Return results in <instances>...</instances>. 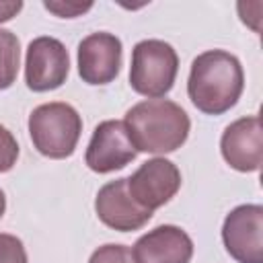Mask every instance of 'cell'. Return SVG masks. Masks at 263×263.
<instances>
[{"label":"cell","instance_id":"1","mask_svg":"<svg viewBox=\"0 0 263 263\" xmlns=\"http://www.w3.org/2000/svg\"><path fill=\"white\" fill-rule=\"evenodd\" d=\"M245 88V72L236 55L224 49H208L191 62L187 95L197 111L222 115L230 111Z\"/></svg>","mask_w":263,"mask_h":263},{"label":"cell","instance_id":"2","mask_svg":"<svg viewBox=\"0 0 263 263\" xmlns=\"http://www.w3.org/2000/svg\"><path fill=\"white\" fill-rule=\"evenodd\" d=\"M123 125L136 152L148 154L175 152L191 129L185 109L168 99H148L134 105L125 113Z\"/></svg>","mask_w":263,"mask_h":263},{"label":"cell","instance_id":"3","mask_svg":"<svg viewBox=\"0 0 263 263\" xmlns=\"http://www.w3.org/2000/svg\"><path fill=\"white\" fill-rule=\"evenodd\" d=\"M82 134V117L68 103H43L29 115V136L39 154L68 158L74 154Z\"/></svg>","mask_w":263,"mask_h":263},{"label":"cell","instance_id":"4","mask_svg":"<svg viewBox=\"0 0 263 263\" xmlns=\"http://www.w3.org/2000/svg\"><path fill=\"white\" fill-rule=\"evenodd\" d=\"M179 55L175 47L160 39H144L132 49L129 84L148 99L164 97L177 78Z\"/></svg>","mask_w":263,"mask_h":263},{"label":"cell","instance_id":"5","mask_svg":"<svg viewBox=\"0 0 263 263\" xmlns=\"http://www.w3.org/2000/svg\"><path fill=\"white\" fill-rule=\"evenodd\" d=\"M222 242L236 263H263V208L242 203L222 224Z\"/></svg>","mask_w":263,"mask_h":263},{"label":"cell","instance_id":"6","mask_svg":"<svg viewBox=\"0 0 263 263\" xmlns=\"http://www.w3.org/2000/svg\"><path fill=\"white\" fill-rule=\"evenodd\" d=\"M70 72V55L55 37H35L27 47L25 82L33 92L60 88Z\"/></svg>","mask_w":263,"mask_h":263},{"label":"cell","instance_id":"7","mask_svg":"<svg viewBox=\"0 0 263 263\" xmlns=\"http://www.w3.org/2000/svg\"><path fill=\"white\" fill-rule=\"evenodd\" d=\"M127 191L134 201L150 212L171 201L181 189V173L175 162L156 156L140 164V168L125 177Z\"/></svg>","mask_w":263,"mask_h":263},{"label":"cell","instance_id":"8","mask_svg":"<svg viewBox=\"0 0 263 263\" xmlns=\"http://www.w3.org/2000/svg\"><path fill=\"white\" fill-rule=\"evenodd\" d=\"M136 154L138 152L125 132L123 121L107 119L95 127L84 160L90 171L99 175H107L127 166L136 158Z\"/></svg>","mask_w":263,"mask_h":263},{"label":"cell","instance_id":"9","mask_svg":"<svg viewBox=\"0 0 263 263\" xmlns=\"http://www.w3.org/2000/svg\"><path fill=\"white\" fill-rule=\"evenodd\" d=\"M121 41L113 33H90L78 43V74L82 82L99 86L117 78L121 68Z\"/></svg>","mask_w":263,"mask_h":263},{"label":"cell","instance_id":"10","mask_svg":"<svg viewBox=\"0 0 263 263\" xmlns=\"http://www.w3.org/2000/svg\"><path fill=\"white\" fill-rule=\"evenodd\" d=\"M95 212L105 226L119 232L140 230L144 224H148V220L154 214L134 201V197L127 191L125 177L109 181L99 189L95 199Z\"/></svg>","mask_w":263,"mask_h":263},{"label":"cell","instance_id":"11","mask_svg":"<svg viewBox=\"0 0 263 263\" xmlns=\"http://www.w3.org/2000/svg\"><path fill=\"white\" fill-rule=\"evenodd\" d=\"M220 150L224 160L234 171H259L263 162V132L259 115H249L232 121L220 138Z\"/></svg>","mask_w":263,"mask_h":263},{"label":"cell","instance_id":"12","mask_svg":"<svg viewBox=\"0 0 263 263\" xmlns=\"http://www.w3.org/2000/svg\"><path fill=\"white\" fill-rule=\"evenodd\" d=\"M132 257L136 263H189L193 240L183 228L162 224L136 240Z\"/></svg>","mask_w":263,"mask_h":263},{"label":"cell","instance_id":"13","mask_svg":"<svg viewBox=\"0 0 263 263\" xmlns=\"http://www.w3.org/2000/svg\"><path fill=\"white\" fill-rule=\"evenodd\" d=\"M18 66H21L18 37L8 29H0V90L12 86L18 74Z\"/></svg>","mask_w":263,"mask_h":263},{"label":"cell","instance_id":"14","mask_svg":"<svg viewBox=\"0 0 263 263\" xmlns=\"http://www.w3.org/2000/svg\"><path fill=\"white\" fill-rule=\"evenodd\" d=\"M88 263H136V261L132 257V249L129 247L109 242V245L99 247L90 255Z\"/></svg>","mask_w":263,"mask_h":263},{"label":"cell","instance_id":"15","mask_svg":"<svg viewBox=\"0 0 263 263\" xmlns=\"http://www.w3.org/2000/svg\"><path fill=\"white\" fill-rule=\"evenodd\" d=\"M0 263H27V251L18 236L0 232Z\"/></svg>","mask_w":263,"mask_h":263},{"label":"cell","instance_id":"16","mask_svg":"<svg viewBox=\"0 0 263 263\" xmlns=\"http://www.w3.org/2000/svg\"><path fill=\"white\" fill-rule=\"evenodd\" d=\"M16 158H18L16 138L4 125H0V173L10 171L16 164Z\"/></svg>","mask_w":263,"mask_h":263},{"label":"cell","instance_id":"17","mask_svg":"<svg viewBox=\"0 0 263 263\" xmlns=\"http://www.w3.org/2000/svg\"><path fill=\"white\" fill-rule=\"evenodd\" d=\"M43 6L60 18H74V16L88 12L92 8V2H86V4H82V2H43Z\"/></svg>","mask_w":263,"mask_h":263},{"label":"cell","instance_id":"18","mask_svg":"<svg viewBox=\"0 0 263 263\" xmlns=\"http://www.w3.org/2000/svg\"><path fill=\"white\" fill-rule=\"evenodd\" d=\"M23 8V2L16 0V2H0V23H6L10 21L12 16H16Z\"/></svg>","mask_w":263,"mask_h":263},{"label":"cell","instance_id":"19","mask_svg":"<svg viewBox=\"0 0 263 263\" xmlns=\"http://www.w3.org/2000/svg\"><path fill=\"white\" fill-rule=\"evenodd\" d=\"M4 212H6V195H4V191L0 189V218L4 216Z\"/></svg>","mask_w":263,"mask_h":263}]
</instances>
